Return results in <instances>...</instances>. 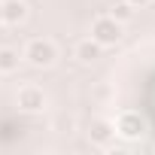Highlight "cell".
Returning <instances> with one entry per match:
<instances>
[{"instance_id": "cell-1", "label": "cell", "mask_w": 155, "mask_h": 155, "mask_svg": "<svg viewBox=\"0 0 155 155\" xmlns=\"http://www.w3.org/2000/svg\"><path fill=\"white\" fill-rule=\"evenodd\" d=\"M21 61H28V64L37 67V70L52 67V64L58 61V46H55V40H49V37H34V40H28V46L21 49Z\"/></svg>"}, {"instance_id": "cell-2", "label": "cell", "mask_w": 155, "mask_h": 155, "mask_svg": "<svg viewBox=\"0 0 155 155\" xmlns=\"http://www.w3.org/2000/svg\"><path fill=\"white\" fill-rule=\"evenodd\" d=\"M88 37H91L94 43H101L104 49H113V46L122 43V37H125V25H122L119 18H113L110 12H104V15H97V18L91 21Z\"/></svg>"}, {"instance_id": "cell-3", "label": "cell", "mask_w": 155, "mask_h": 155, "mask_svg": "<svg viewBox=\"0 0 155 155\" xmlns=\"http://www.w3.org/2000/svg\"><path fill=\"white\" fill-rule=\"evenodd\" d=\"M15 104H18V110H21V113H31V116H34V113H43V110H46L49 97H46V91H43L40 85L28 82V85H21V88H18Z\"/></svg>"}, {"instance_id": "cell-4", "label": "cell", "mask_w": 155, "mask_h": 155, "mask_svg": "<svg viewBox=\"0 0 155 155\" xmlns=\"http://www.w3.org/2000/svg\"><path fill=\"white\" fill-rule=\"evenodd\" d=\"M113 131H116V137H122V140H140V134H143V119H140V113H134V110L119 113L116 122H113Z\"/></svg>"}, {"instance_id": "cell-5", "label": "cell", "mask_w": 155, "mask_h": 155, "mask_svg": "<svg viewBox=\"0 0 155 155\" xmlns=\"http://www.w3.org/2000/svg\"><path fill=\"white\" fill-rule=\"evenodd\" d=\"M0 12H3V25H25L28 21V3L25 0H0Z\"/></svg>"}, {"instance_id": "cell-6", "label": "cell", "mask_w": 155, "mask_h": 155, "mask_svg": "<svg viewBox=\"0 0 155 155\" xmlns=\"http://www.w3.org/2000/svg\"><path fill=\"white\" fill-rule=\"evenodd\" d=\"M101 52H104V46L94 43L91 37L79 40V43H76V49H73V55H76V61H79V64H94V61L101 58Z\"/></svg>"}, {"instance_id": "cell-7", "label": "cell", "mask_w": 155, "mask_h": 155, "mask_svg": "<svg viewBox=\"0 0 155 155\" xmlns=\"http://www.w3.org/2000/svg\"><path fill=\"white\" fill-rule=\"evenodd\" d=\"M88 140L94 146H110L116 140V131H113V122H94L91 131H88Z\"/></svg>"}, {"instance_id": "cell-8", "label": "cell", "mask_w": 155, "mask_h": 155, "mask_svg": "<svg viewBox=\"0 0 155 155\" xmlns=\"http://www.w3.org/2000/svg\"><path fill=\"white\" fill-rule=\"evenodd\" d=\"M18 67H21V55L15 49L3 46V49H0V76H12Z\"/></svg>"}, {"instance_id": "cell-9", "label": "cell", "mask_w": 155, "mask_h": 155, "mask_svg": "<svg viewBox=\"0 0 155 155\" xmlns=\"http://www.w3.org/2000/svg\"><path fill=\"white\" fill-rule=\"evenodd\" d=\"M110 15H113V18H119V21L125 25V21H131V18H134V6H131V3H125V0H122V3H113Z\"/></svg>"}, {"instance_id": "cell-10", "label": "cell", "mask_w": 155, "mask_h": 155, "mask_svg": "<svg viewBox=\"0 0 155 155\" xmlns=\"http://www.w3.org/2000/svg\"><path fill=\"white\" fill-rule=\"evenodd\" d=\"M125 3H131L134 9H146V6L152 3V0H125Z\"/></svg>"}, {"instance_id": "cell-11", "label": "cell", "mask_w": 155, "mask_h": 155, "mask_svg": "<svg viewBox=\"0 0 155 155\" xmlns=\"http://www.w3.org/2000/svg\"><path fill=\"white\" fill-rule=\"evenodd\" d=\"M0 25H3V12H0Z\"/></svg>"}]
</instances>
